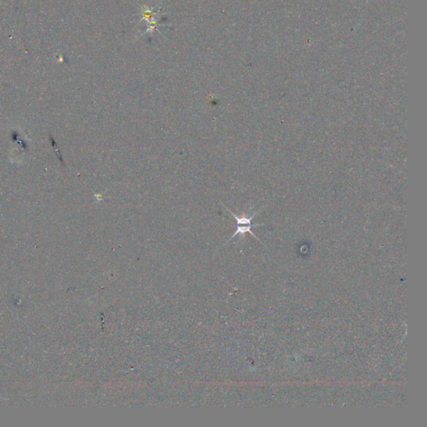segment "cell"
I'll list each match as a JSON object with an SVG mask.
<instances>
[{
  "label": "cell",
  "instance_id": "cell-1",
  "mask_svg": "<svg viewBox=\"0 0 427 427\" xmlns=\"http://www.w3.org/2000/svg\"><path fill=\"white\" fill-rule=\"evenodd\" d=\"M223 204L224 207L226 208V210H228L229 213H231L232 216L235 218V220H237V231L234 233L233 236L231 237V239H233L234 237H237V235H241V236H244L245 233H250L252 235L253 237H255V239H257L259 241H260V239H258V237L255 236V234L253 233L252 231H251V228L252 227H255V226H262L264 225H253L251 223V220H253V218L255 217V215H257L258 213L260 212V210H257L256 212L254 213L251 216H249V217H247L245 215H242V216H238V215H236V214H234L232 211H231L230 209L226 207L225 204ZM229 240V241H230ZM228 241V242H229Z\"/></svg>",
  "mask_w": 427,
  "mask_h": 427
}]
</instances>
